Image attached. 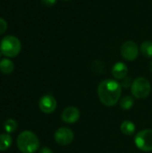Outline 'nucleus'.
I'll list each match as a JSON object with an SVG mask.
<instances>
[{
  "label": "nucleus",
  "instance_id": "nucleus-9",
  "mask_svg": "<svg viewBox=\"0 0 152 153\" xmlns=\"http://www.w3.org/2000/svg\"><path fill=\"white\" fill-rule=\"evenodd\" d=\"M80 110L75 107H68L62 112V120L66 124H73L77 122L80 118Z\"/></svg>",
  "mask_w": 152,
  "mask_h": 153
},
{
  "label": "nucleus",
  "instance_id": "nucleus-3",
  "mask_svg": "<svg viewBox=\"0 0 152 153\" xmlns=\"http://www.w3.org/2000/svg\"><path fill=\"white\" fill-rule=\"evenodd\" d=\"M22 44L14 36H5L0 43V51L7 57H15L21 52Z\"/></svg>",
  "mask_w": 152,
  "mask_h": 153
},
{
  "label": "nucleus",
  "instance_id": "nucleus-1",
  "mask_svg": "<svg viewBox=\"0 0 152 153\" xmlns=\"http://www.w3.org/2000/svg\"><path fill=\"white\" fill-rule=\"evenodd\" d=\"M122 93V85L116 80L102 81L98 87V95L100 102L107 107H113L118 103Z\"/></svg>",
  "mask_w": 152,
  "mask_h": 153
},
{
  "label": "nucleus",
  "instance_id": "nucleus-10",
  "mask_svg": "<svg viewBox=\"0 0 152 153\" xmlns=\"http://www.w3.org/2000/svg\"><path fill=\"white\" fill-rule=\"evenodd\" d=\"M128 74V67L123 62H117L113 65L112 68V74L117 80H123L127 76Z\"/></svg>",
  "mask_w": 152,
  "mask_h": 153
},
{
  "label": "nucleus",
  "instance_id": "nucleus-8",
  "mask_svg": "<svg viewBox=\"0 0 152 153\" xmlns=\"http://www.w3.org/2000/svg\"><path fill=\"white\" fill-rule=\"evenodd\" d=\"M57 103L56 99L51 95H44L41 97L39 102V107L40 110L46 114L53 113L56 108Z\"/></svg>",
  "mask_w": 152,
  "mask_h": 153
},
{
  "label": "nucleus",
  "instance_id": "nucleus-23",
  "mask_svg": "<svg viewBox=\"0 0 152 153\" xmlns=\"http://www.w3.org/2000/svg\"><path fill=\"white\" fill-rule=\"evenodd\" d=\"M63 1H70V0H63Z\"/></svg>",
  "mask_w": 152,
  "mask_h": 153
},
{
  "label": "nucleus",
  "instance_id": "nucleus-20",
  "mask_svg": "<svg viewBox=\"0 0 152 153\" xmlns=\"http://www.w3.org/2000/svg\"><path fill=\"white\" fill-rule=\"evenodd\" d=\"M39 153H53V152L49 148H47V147H43V148L40 149V151H39Z\"/></svg>",
  "mask_w": 152,
  "mask_h": 153
},
{
  "label": "nucleus",
  "instance_id": "nucleus-4",
  "mask_svg": "<svg viewBox=\"0 0 152 153\" xmlns=\"http://www.w3.org/2000/svg\"><path fill=\"white\" fill-rule=\"evenodd\" d=\"M151 91V85L148 79L144 77H138L135 79L131 86V91L133 96L137 99L147 98Z\"/></svg>",
  "mask_w": 152,
  "mask_h": 153
},
{
  "label": "nucleus",
  "instance_id": "nucleus-19",
  "mask_svg": "<svg viewBox=\"0 0 152 153\" xmlns=\"http://www.w3.org/2000/svg\"><path fill=\"white\" fill-rule=\"evenodd\" d=\"M41 1L42 4L46 6H53L56 3V0H41Z\"/></svg>",
  "mask_w": 152,
  "mask_h": 153
},
{
  "label": "nucleus",
  "instance_id": "nucleus-12",
  "mask_svg": "<svg viewBox=\"0 0 152 153\" xmlns=\"http://www.w3.org/2000/svg\"><path fill=\"white\" fill-rule=\"evenodd\" d=\"M14 69L13 63L9 58H4L0 61V71L4 74H11Z\"/></svg>",
  "mask_w": 152,
  "mask_h": 153
},
{
  "label": "nucleus",
  "instance_id": "nucleus-18",
  "mask_svg": "<svg viewBox=\"0 0 152 153\" xmlns=\"http://www.w3.org/2000/svg\"><path fill=\"white\" fill-rule=\"evenodd\" d=\"M132 80L131 78H128V77H125V79H123V82H122V86L124 88H129L130 86H132Z\"/></svg>",
  "mask_w": 152,
  "mask_h": 153
},
{
  "label": "nucleus",
  "instance_id": "nucleus-21",
  "mask_svg": "<svg viewBox=\"0 0 152 153\" xmlns=\"http://www.w3.org/2000/svg\"><path fill=\"white\" fill-rule=\"evenodd\" d=\"M149 67H150V71L152 73V61L150 63V65H149Z\"/></svg>",
  "mask_w": 152,
  "mask_h": 153
},
{
  "label": "nucleus",
  "instance_id": "nucleus-5",
  "mask_svg": "<svg viewBox=\"0 0 152 153\" xmlns=\"http://www.w3.org/2000/svg\"><path fill=\"white\" fill-rule=\"evenodd\" d=\"M134 143L136 147L142 152H151L152 129H144L140 131L134 138Z\"/></svg>",
  "mask_w": 152,
  "mask_h": 153
},
{
  "label": "nucleus",
  "instance_id": "nucleus-2",
  "mask_svg": "<svg viewBox=\"0 0 152 153\" xmlns=\"http://www.w3.org/2000/svg\"><path fill=\"white\" fill-rule=\"evenodd\" d=\"M16 144L22 153H35L39 148V140L33 132L23 131L18 135Z\"/></svg>",
  "mask_w": 152,
  "mask_h": 153
},
{
  "label": "nucleus",
  "instance_id": "nucleus-11",
  "mask_svg": "<svg viewBox=\"0 0 152 153\" xmlns=\"http://www.w3.org/2000/svg\"><path fill=\"white\" fill-rule=\"evenodd\" d=\"M121 132L125 135H133L135 133V125L130 120H125L121 124Z\"/></svg>",
  "mask_w": 152,
  "mask_h": 153
},
{
  "label": "nucleus",
  "instance_id": "nucleus-14",
  "mask_svg": "<svg viewBox=\"0 0 152 153\" xmlns=\"http://www.w3.org/2000/svg\"><path fill=\"white\" fill-rule=\"evenodd\" d=\"M18 128V124L14 119H7L4 123V129L6 131L7 134H11V133H14Z\"/></svg>",
  "mask_w": 152,
  "mask_h": 153
},
{
  "label": "nucleus",
  "instance_id": "nucleus-22",
  "mask_svg": "<svg viewBox=\"0 0 152 153\" xmlns=\"http://www.w3.org/2000/svg\"><path fill=\"white\" fill-rule=\"evenodd\" d=\"M3 56V54H2V52L0 51V58H1V56Z\"/></svg>",
  "mask_w": 152,
  "mask_h": 153
},
{
  "label": "nucleus",
  "instance_id": "nucleus-15",
  "mask_svg": "<svg viewBox=\"0 0 152 153\" xmlns=\"http://www.w3.org/2000/svg\"><path fill=\"white\" fill-rule=\"evenodd\" d=\"M141 51L146 57H152V41H144L141 45Z\"/></svg>",
  "mask_w": 152,
  "mask_h": 153
},
{
  "label": "nucleus",
  "instance_id": "nucleus-7",
  "mask_svg": "<svg viewBox=\"0 0 152 153\" xmlns=\"http://www.w3.org/2000/svg\"><path fill=\"white\" fill-rule=\"evenodd\" d=\"M74 138V134L70 128L61 127L58 128L55 133V141L56 143L62 146L69 145L73 143Z\"/></svg>",
  "mask_w": 152,
  "mask_h": 153
},
{
  "label": "nucleus",
  "instance_id": "nucleus-6",
  "mask_svg": "<svg viewBox=\"0 0 152 153\" xmlns=\"http://www.w3.org/2000/svg\"><path fill=\"white\" fill-rule=\"evenodd\" d=\"M121 55L127 61L135 60L139 55L138 45L132 40L125 41L121 47Z\"/></svg>",
  "mask_w": 152,
  "mask_h": 153
},
{
  "label": "nucleus",
  "instance_id": "nucleus-13",
  "mask_svg": "<svg viewBox=\"0 0 152 153\" xmlns=\"http://www.w3.org/2000/svg\"><path fill=\"white\" fill-rule=\"evenodd\" d=\"M13 143L12 137L9 134H0V152H4L10 148Z\"/></svg>",
  "mask_w": 152,
  "mask_h": 153
},
{
  "label": "nucleus",
  "instance_id": "nucleus-16",
  "mask_svg": "<svg viewBox=\"0 0 152 153\" xmlns=\"http://www.w3.org/2000/svg\"><path fill=\"white\" fill-rule=\"evenodd\" d=\"M133 104H134V100L131 96H125L120 100V107L125 110H129L130 108H132Z\"/></svg>",
  "mask_w": 152,
  "mask_h": 153
},
{
  "label": "nucleus",
  "instance_id": "nucleus-17",
  "mask_svg": "<svg viewBox=\"0 0 152 153\" xmlns=\"http://www.w3.org/2000/svg\"><path fill=\"white\" fill-rule=\"evenodd\" d=\"M6 29H7V22L3 18H0V35L4 33Z\"/></svg>",
  "mask_w": 152,
  "mask_h": 153
}]
</instances>
